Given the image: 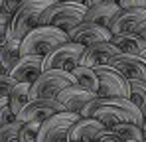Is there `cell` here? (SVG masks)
Here are the masks:
<instances>
[{
  "mask_svg": "<svg viewBox=\"0 0 146 142\" xmlns=\"http://www.w3.org/2000/svg\"><path fill=\"white\" fill-rule=\"evenodd\" d=\"M55 0H24V4L18 8V12L12 16L8 26V38L14 40H24L26 36L40 26L42 14L48 10Z\"/></svg>",
  "mask_w": 146,
  "mask_h": 142,
  "instance_id": "obj_1",
  "label": "cell"
},
{
  "mask_svg": "<svg viewBox=\"0 0 146 142\" xmlns=\"http://www.w3.org/2000/svg\"><path fill=\"white\" fill-rule=\"evenodd\" d=\"M67 32L53 26H38L22 40V55H42L46 57L51 49L61 44H67Z\"/></svg>",
  "mask_w": 146,
  "mask_h": 142,
  "instance_id": "obj_2",
  "label": "cell"
},
{
  "mask_svg": "<svg viewBox=\"0 0 146 142\" xmlns=\"http://www.w3.org/2000/svg\"><path fill=\"white\" fill-rule=\"evenodd\" d=\"M85 12L87 6L85 4H77V2H53L48 10L42 14L40 26H53L59 28L63 32H69L81 22H85Z\"/></svg>",
  "mask_w": 146,
  "mask_h": 142,
  "instance_id": "obj_3",
  "label": "cell"
},
{
  "mask_svg": "<svg viewBox=\"0 0 146 142\" xmlns=\"http://www.w3.org/2000/svg\"><path fill=\"white\" fill-rule=\"evenodd\" d=\"M75 85V77L69 71H59V69H49L44 71L30 89V99L38 101V99H57V95L63 89Z\"/></svg>",
  "mask_w": 146,
  "mask_h": 142,
  "instance_id": "obj_4",
  "label": "cell"
},
{
  "mask_svg": "<svg viewBox=\"0 0 146 142\" xmlns=\"http://www.w3.org/2000/svg\"><path fill=\"white\" fill-rule=\"evenodd\" d=\"M83 51H85V46H81V44H75V42L61 44L44 57V71L59 69V71H69L71 73L81 63Z\"/></svg>",
  "mask_w": 146,
  "mask_h": 142,
  "instance_id": "obj_5",
  "label": "cell"
},
{
  "mask_svg": "<svg viewBox=\"0 0 146 142\" xmlns=\"http://www.w3.org/2000/svg\"><path fill=\"white\" fill-rule=\"evenodd\" d=\"M79 118L81 117L77 113H69V111H61V113L53 115L46 122H42L36 142H67L69 130Z\"/></svg>",
  "mask_w": 146,
  "mask_h": 142,
  "instance_id": "obj_6",
  "label": "cell"
},
{
  "mask_svg": "<svg viewBox=\"0 0 146 142\" xmlns=\"http://www.w3.org/2000/svg\"><path fill=\"white\" fill-rule=\"evenodd\" d=\"M99 77V93L101 99L111 97H130V81L111 65H101L95 69Z\"/></svg>",
  "mask_w": 146,
  "mask_h": 142,
  "instance_id": "obj_7",
  "label": "cell"
},
{
  "mask_svg": "<svg viewBox=\"0 0 146 142\" xmlns=\"http://www.w3.org/2000/svg\"><path fill=\"white\" fill-rule=\"evenodd\" d=\"M65 111L57 99H38V101H30L26 105V109L18 115L20 122H46L53 115Z\"/></svg>",
  "mask_w": 146,
  "mask_h": 142,
  "instance_id": "obj_8",
  "label": "cell"
},
{
  "mask_svg": "<svg viewBox=\"0 0 146 142\" xmlns=\"http://www.w3.org/2000/svg\"><path fill=\"white\" fill-rule=\"evenodd\" d=\"M67 36H69V42L81 44L85 47L113 40V32L109 28H103V26H97V24H91V22H81L73 30H69Z\"/></svg>",
  "mask_w": 146,
  "mask_h": 142,
  "instance_id": "obj_9",
  "label": "cell"
},
{
  "mask_svg": "<svg viewBox=\"0 0 146 142\" xmlns=\"http://www.w3.org/2000/svg\"><path fill=\"white\" fill-rule=\"evenodd\" d=\"M119 53H121L119 47L115 46L113 42L93 44V46L85 47L79 65H85V67H91V69H97V67H101V65H111L113 57H117Z\"/></svg>",
  "mask_w": 146,
  "mask_h": 142,
  "instance_id": "obj_10",
  "label": "cell"
},
{
  "mask_svg": "<svg viewBox=\"0 0 146 142\" xmlns=\"http://www.w3.org/2000/svg\"><path fill=\"white\" fill-rule=\"evenodd\" d=\"M111 67L122 73L128 81H140L146 83V59L142 55H126L119 53L117 57H113Z\"/></svg>",
  "mask_w": 146,
  "mask_h": 142,
  "instance_id": "obj_11",
  "label": "cell"
},
{
  "mask_svg": "<svg viewBox=\"0 0 146 142\" xmlns=\"http://www.w3.org/2000/svg\"><path fill=\"white\" fill-rule=\"evenodd\" d=\"M109 128L99 122L97 118H79L69 130L67 140L73 142H97L101 140V136L107 132Z\"/></svg>",
  "mask_w": 146,
  "mask_h": 142,
  "instance_id": "obj_12",
  "label": "cell"
},
{
  "mask_svg": "<svg viewBox=\"0 0 146 142\" xmlns=\"http://www.w3.org/2000/svg\"><path fill=\"white\" fill-rule=\"evenodd\" d=\"M44 73V57L42 55H22L16 67L10 71V77L16 83H34Z\"/></svg>",
  "mask_w": 146,
  "mask_h": 142,
  "instance_id": "obj_13",
  "label": "cell"
},
{
  "mask_svg": "<svg viewBox=\"0 0 146 142\" xmlns=\"http://www.w3.org/2000/svg\"><path fill=\"white\" fill-rule=\"evenodd\" d=\"M95 97H97V95L89 93V91H85V89H81V87H77V85H71V87L63 89L61 93L57 95V101H59V105H61L65 111L77 113V115L81 117L83 109H85Z\"/></svg>",
  "mask_w": 146,
  "mask_h": 142,
  "instance_id": "obj_14",
  "label": "cell"
},
{
  "mask_svg": "<svg viewBox=\"0 0 146 142\" xmlns=\"http://www.w3.org/2000/svg\"><path fill=\"white\" fill-rule=\"evenodd\" d=\"M144 22H146V8H126V10H121V14L113 22L111 32H113V36L134 34L136 28Z\"/></svg>",
  "mask_w": 146,
  "mask_h": 142,
  "instance_id": "obj_15",
  "label": "cell"
},
{
  "mask_svg": "<svg viewBox=\"0 0 146 142\" xmlns=\"http://www.w3.org/2000/svg\"><path fill=\"white\" fill-rule=\"evenodd\" d=\"M121 6L117 2H103V4H97V6H91L87 8L85 12V22H91V24H97V26H103V28H109L113 22L117 20V16L121 14Z\"/></svg>",
  "mask_w": 146,
  "mask_h": 142,
  "instance_id": "obj_16",
  "label": "cell"
},
{
  "mask_svg": "<svg viewBox=\"0 0 146 142\" xmlns=\"http://www.w3.org/2000/svg\"><path fill=\"white\" fill-rule=\"evenodd\" d=\"M111 42L119 47L121 53H126V55H142V53L146 51V42L138 36V34H121V36H113Z\"/></svg>",
  "mask_w": 146,
  "mask_h": 142,
  "instance_id": "obj_17",
  "label": "cell"
},
{
  "mask_svg": "<svg viewBox=\"0 0 146 142\" xmlns=\"http://www.w3.org/2000/svg\"><path fill=\"white\" fill-rule=\"evenodd\" d=\"M20 59H22V42L14 40V38H8L6 44L0 47V63H2L4 71L10 73Z\"/></svg>",
  "mask_w": 146,
  "mask_h": 142,
  "instance_id": "obj_18",
  "label": "cell"
},
{
  "mask_svg": "<svg viewBox=\"0 0 146 142\" xmlns=\"http://www.w3.org/2000/svg\"><path fill=\"white\" fill-rule=\"evenodd\" d=\"M71 75L75 77V85L77 87H81V89H85V91H89L93 95L99 93V77L95 73V69L85 67V65H77L71 71Z\"/></svg>",
  "mask_w": 146,
  "mask_h": 142,
  "instance_id": "obj_19",
  "label": "cell"
},
{
  "mask_svg": "<svg viewBox=\"0 0 146 142\" xmlns=\"http://www.w3.org/2000/svg\"><path fill=\"white\" fill-rule=\"evenodd\" d=\"M30 89H32L30 83H16L14 89L8 95V105H10V109H12V113H14L16 117L24 111L26 105L32 101V99H30Z\"/></svg>",
  "mask_w": 146,
  "mask_h": 142,
  "instance_id": "obj_20",
  "label": "cell"
},
{
  "mask_svg": "<svg viewBox=\"0 0 146 142\" xmlns=\"http://www.w3.org/2000/svg\"><path fill=\"white\" fill-rule=\"evenodd\" d=\"M111 130L126 142H142V126L140 124H134V122H119Z\"/></svg>",
  "mask_w": 146,
  "mask_h": 142,
  "instance_id": "obj_21",
  "label": "cell"
},
{
  "mask_svg": "<svg viewBox=\"0 0 146 142\" xmlns=\"http://www.w3.org/2000/svg\"><path fill=\"white\" fill-rule=\"evenodd\" d=\"M128 99L138 107V111L146 117V83L130 81V97Z\"/></svg>",
  "mask_w": 146,
  "mask_h": 142,
  "instance_id": "obj_22",
  "label": "cell"
},
{
  "mask_svg": "<svg viewBox=\"0 0 146 142\" xmlns=\"http://www.w3.org/2000/svg\"><path fill=\"white\" fill-rule=\"evenodd\" d=\"M20 128H22L20 120L2 126L0 128V142H20Z\"/></svg>",
  "mask_w": 146,
  "mask_h": 142,
  "instance_id": "obj_23",
  "label": "cell"
},
{
  "mask_svg": "<svg viewBox=\"0 0 146 142\" xmlns=\"http://www.w3.org/2000/svg\"><path fill=\"white\" fill-rule=\"evenodd\" d=\"M42 122H22L20 128V142H36L40 134Z\"/></svg>",
  "mask_w": 146,
  "mask_h": 142,
  "instance_id": "obj_24",
  "label": "cell"
},
{
  "mask_svg": "<svg viewBox=\"0 0 146 142\" xmlns=\"http://www.w3.org/2000/svg\"><path fill=\"white\" fill-rule=\"evenodd\" d=\"M16 120H18V117L12 113V109H10V105H8V97L0 99V128L6 126V124H12V122H16Z\"/></svg>",
  "mask_w": 146,
  "mask_h": 142,
  "instance_id": "obj_25",
  "label": "cell"
},
{
  "mask_svg": "<svg viewBox=\"0 0 146 142\" xmlns=\"http://www.w3.org/2000/svg\"><path fill=\"white\" fill-rule=\"evenodd\" d=\"M14 85H16V81L10 77V73H2L0 75V99L8 97L10 91L14 89Z\"/></svg>",
  "mask_w": 146,
  "mask_h": 142,
  "instance_id": "obj_26",
  "label": "cell"
},
{
  "mask_svg": "<svg viewBox=\"0 0 146 142\" xmlns=\"http://www.w3.org/2000/svg\"><path fill=\"white\" fill-rule=\"evenodd\" d=\"M121 6L122 10L126 8H146V0H113Z\"/></svg>",
  "mask_w": 146,
  "mask_h": 142,
  "instance_id": "obj_27",
  "label": "cell"
},
{
  "mask_svg": "<svg viewBox=\"0 0 146 142\" xmlns=\"http://www.w3.org/2000/svg\"><path fill=\"white\" fill-rule=\"evenodd\" d=\"M12 18H0V47L6 44L8 40V26H10Z\"/></svg>",
  "mask_w": 146,
  "mask_h": 142,
  "instance_id": "obj_28",
  "label": "cell"
},
{
  "mask_svg": "<svg viewBox=\"0 0 146 142\" xmlns=\"http://www.w3.org/2000/svg\"><path fill=\"white\" fill-rule=\"evenodd\" d=\"M24 4V0H4V6H6V12L10 16H14L18 12V8Z\"/></svg>",
  "mask_w": 146,
  "mask_h": 142,
  "instance_id": "obj_29",
  "label": "cell"
},
{
  "mask_svg": "<svg viewBox=\"0 0 146 142\" xmlns=\"http://www.w3.org/2000/svg\"><path fill=\"white\" fill-rule=\"evenodd\" d=\"M101 142H126V140H122L121 136H117L113 130H107V132L101 136Z\"/></svg>",
  "mask_w": 146,
  "mask_h": 142,
  "instance_id": "obj_30",
  "label": "cell"
},
{
  "mask_svg": "<svg viewBox=\"0 0 146 142\" xmlns=\"http://www.w3.org/2000/svg\"><path fill=\"white\" fill-rule=\"evenodd\" d=\"M103 2H113V0H83V4H85L87 8H91V6H97V4H103Z\"/></svg>",
  "mask_w": 146,
  "mask_h": 142,
  "instance_id": "obj_31",
  "label": "cell"
},
{
  "mask_svg": "<svg viewBox=\"0 0 146 142\" xmlns=\"http://www.w3.org/2000/svg\"><path fill=\"white\" fill-rule=\"evenodd\" d=\"M134 34H138V36H140V38H142V40L146 42V22H144V24H140V26L136 28V32H134Z\"/></svg>",
  "mask_w": 146,
  "mask_h": 142,
  "instance_id": "obj_32",
  "label": "cell"
},
{
  "mask_svg": "<svg viewBox=\"0 0 146 142\" xmlns=\"http://www.w3.org/2000/svg\"><path fill=\"white\" fill-rule=\"evenodd\" d=\"M0 18H12L8 12H6V6H4V0H0Z\"/></svg>",
  "mask_w": 146,
  "mask_h": 142,
  "instance_id": "obj_33",
  "label": "cell"
},
{
  "mask_svg": "<svg viewBox=\"0 0 146 142\" xmlns=\"http://www.w3.org/2000/svg\"><path fill=\"white\" fill-rule=\"evenodd\" d=\"M55 2H77V4H83V0H55Z\"/></svg>",
  "mask_w": 146,
  "mask_h": 142,
  "instance_id": "obj_34",
  "label": "cell"
},
{
  "mask_svg": "<svg viewBox=\"0 0 146 142\" xmlns=\"http://www.w3.org/2000/svg\"><path fill=\"white\" fill-rule=\"evenodd\" d=\"M142 142H146V128H142Z\"/></svg>",
  "mask_w": 146,
  "mask_h": 142,
  "instance_id": "obj_35",
  "label": "cell"
},
{
  "mask_svg": "<svg viewBox=\"0 0 146 142\" xmlns=\"http://www.w3.org/2000/svg\"><path fill=\"white\" fill-rule=\"evenodd\" d=\"M2 73H6V71H4V67H2V63H0V75H2Z\"/></svg>",
  "mask_w": 146,
  "mask_h": 142,
  "instance_id": "obj_36",
  "label": "cell"
},
{
  "mask_svg": "<svg viewBox=\"0 0 146 142\" xmlns=\"http://www.w3.org/2000/svg\"><path fill=\"white\" fill-rule=\"evenodd\" d=\"M142 128H146V117H144V120H142Z\"/></svg>",
  "mask_w": 146,
  "mask_h": 142,
  "instance_id": "obj_37",
  "label": "cell"
},
{
  "mask_svg": "<svg viewBox=\"0 0 146 142\" xmlns=\"http://www.w3.org/2000/svg\"><path fill=\"white\" fill-rule=\"evenodd\" d=\"M142 57H144V59H146V51H144V53H142Z\"/></svg>",
  "mask_w": 146,
  "mask_h": 142,
  "instance_id": "obj_38",
  "label": "cell"
},
{
  "mask_svg": "<svg viewBox=\"0 0 146 142\" xmlns=\"http://www.w3.org/2000/svg\"><path fill=\"white\" fill-rule=\"evenodd\" d=\"M67 142H73V140H67Z\"/></svg>",
  "mask_w": 146,
  "mask_h": 142,
  "instance_id": "obj_39",
  "label": "cell"
},
{
  "mask_svg": "<svg viewBox=\"0 0 146 142\" xmlns=\"http://www.w3.org/2000/svg\"><path fill=\"white\" fill-rule=\"evenodd\" d=\"M97 142H101V140H97Z\"/></svg>",
  "mask_w": 146,
  "mask_h": 142,
  "instance_id": "obj_40",
  "label": "cell"
}]
</instances>
